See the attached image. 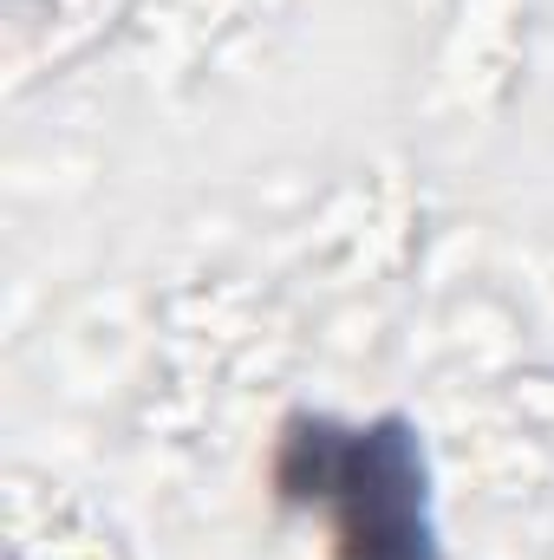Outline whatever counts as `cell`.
Instances as JSON below:
<instances>
[{
	"mask_svg": "<svg viewBox=\"0 0 554 560\" xmlns=\"http://www.w3.org/2000/svg\"><path fill=\"white\" fill-rule=\"evenodd\" d=\"M280 495L333 509L339 560H430L424 528V463L405 423L346 430L300 418L280 436Z\"/></svg>",
	"mask_w": 554,
	"mask_h": 560,
	"instance_id": "cell-1",
	"label": "cell"
}]
</instances>
